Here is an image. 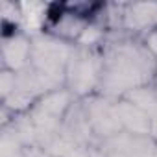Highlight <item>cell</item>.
Listing matches in <instances>:
<instances>
[{
  "label": "cell",
  "instance_id": "ba28073f",
  "mask_svg": "<svg viewBox=\"0 0 157 157\" xmlns=\"http://www.w3.org/2000/svg\"><path fill=\"white\" fill-rule=\"evenodd\" d=\"M4 54V63L13 68V70H22L30 63V54H32V43L26 41L24 37H13L4 43L2 48Z\"/></svg>",
  "mask_w": 157,
  "mask_h": 157
},
{
  "label": "cell",
  "instance_id": "8fae6325",
  "mask_svg": "<svg viewBox=\"0 0 157 157\" xmlns=\"http://www.w3.org/2000/svg\"><path fill=\"white\" fill-rule=\"evenodd\" d=\"M65 157H93V146H78Z\"/></svg>",
  "mask_w": 157,
  "mask_h": 157
},
{
  "label": "cell",
  "instance_id": "52a82bcc",
  "mask_svg": "<svg viewBox=\"0 0 157 157\" xmlns=\"http://www.w3.org/2000/svg\"><path fill=\"white\" fill-rule=\"evenodd\" d=\"M117 115L120 118V124L126 131L135 133V135H148L151 133V118L146 111L131 104L129 100H120L115 102Z\"/></svg>",
  "mask_w": 157,
  "mask_h": 157
},
{
  "label": "cell",
  "instance_id": "4fadbf2b",
  "mask_svg": "<svg viewBox=\"0 0 157 157\" xmlns=\"http://www.w3.org/2000/svg\"><path fill=\"white\" fill-rule=\"evenodd\" d=\"M155 157H157V153H155Z\"/></svg>",
  "mask_w": 157,
  "mask_h": 157
},
{
  "label": "cell",
  "instance_id": "30bf717a",
  "mask_svg": "<svg viewBox=\"0 0 157 157\" xmlns=\"http://www.w3.org/2000/svg\"><path fill=\"white\" fill-rule=\"evenodd\" d=\"M21 10H22V19L26 21V28L35 30V28H39V26H41L43 11H44V6H43V4L30 2V4H22V6H21Z\"/></svg>",
  "mask_w": 157,
  "mask_h": 157
},
{
  "label": "cell",
  "instance_id": "3957f363",
  "mask_svg": "<svg viewBox=\"0 0 157 157\" xmlns=\"http://www.w3.org/2000/svg\"><path fill=\"white\" fill-rule=\"evenodd\" d=\"M70 93L68 91H54L43 96L28 113L30 120L37 131V146H41L46 139L57 133L68 107H70Z\"/></svg>",
  "mask_w": 157,
  "mask_h": 157
},
{
  "label": "cell",
  "instance_id": "8992f818",
  "mask_svg": "<svg viewBox=\"0 0 157 157\" xmlns=\"http://www.w3.org/2000/svg\"><path fill=\"white\" fill-rule=\"evenodd\" d=\"M104 157H155L157 146L148 135L122 131L100 144Z\"/></svg>",
  "mask_w": 157,
  "mask_h": 157
},
{
  "label": "cell",
  "instance_id": "9c48e42d",
  "mask_svg": "<svg viewBox=\"0 0 157 157\" xmlns=\"http://www.w3.org/2000/svg\"><path fill=\"white\" fill-rule=\"evenodd\" d=\"M126 26L135 30H144L157 24V4H133L126 11Z\"/></svg>",
  "mask_w": 157,
  "mask_h": 157
},
{
  "label": "cell",
  "instance_id": "6da1fadb",
  "mask_svg": "<svg viewBox=\"0 0 157 157\" xmlns=\"http://www.w3.org/2000/svg\"><path fill=\"white\" fill-rule=\"evenodd\" d=\"M155 72L153 54L137 43H118L102 59L100 87L105 98L128 94L146 87Z\"/></svg>",
  "mask_w": 157,
  "mask_h": 157
},
{
  "label": "cell",
  "instance_id": "5b68a950",
  "mask_svg": "<svg viewBox=\"0 0 157 157\" xmlns=\"http://www.w3.org/2000/svg\"><path fill=\"white\" fill-rule=\"evenodd\" d=\"M83 111H85V117H87L89 126L96 139L107 140L124 131L113 100H109L105 96L87 98L83 104Z\"/></svg>",
  "mask_w": 157,
  "mask_h": 157
},
{
  "label": "cell",
  "instance_id": "277c9868",
  "mask_svg": "<svg viewBox=\"0 0 157 157\" xmlns=\"http://www.w3.org/2000/svg\"><path fill=\"white\" fill-rule=\"evenodd\" d=\"M102 76V59L96 57L87 48L72 50L68 65H67V83L70 93L78 96L89 94L98 83Z\"/></svg>",
  "mask_w": 157,
  "mask_h": 157
},
{
  "label": "cell",
  "instance_id": "7a4b0ae2",
  "mask_svg": "<svg viewBox=\"0 0 157 157\" xmlns=\"http://www.w3.org/2000/svg\"><path fill=\"white\" fill-rule=\"evenodd\" d=\"M72 48H68L65 43L52 39V37H41L32 43V54H30V67L43 74L44 78L56 85H59L67 78V65L70 59Z\"/></svg>",
  "mask_w": 157,
  "mask_h": 157
},
{
  "label": "cell",
  "instance_id": "7c38bea8",
  "mask_svg": "<svg viewBox=\"0 0 157 157\" xmlns=\"http://www.w3.org/2000/svg\"><path fill=\"white\" fill-rule=\"evenodd\" d=\"M148 50L151 54H157V32H153L150 37H148Z\"/></svg>",
  "mask_w": 157,
  "mask_h": 157
}]
</instances>
